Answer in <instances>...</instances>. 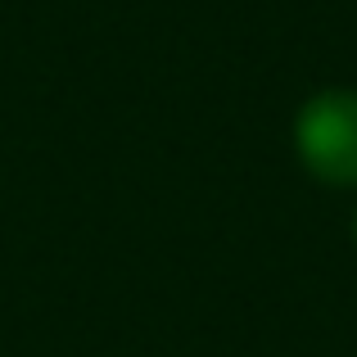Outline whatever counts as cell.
<instances>
[{"label": "cell", "mask_w": 357, "mask_h": 357, "mask_svg": "<svg viewBox=\"0 0 357 357\" xmlns=\"http://www.w3.org/2000/svg\"><path fill=\"white\" fill-rule=\"evenodd\" d=\"M294 149L326 185H357V91H321L294 118Z\"/></svg>", "instance_id": "6da1fadb"}, {"label": "cell", "mask_w": 357, "mask_h": 357, "mask_svg": "<svg viewBox=\"0 0 357 357\" xmlns=\"http://www.w3.org/2000/svg\"><path fill=\"white\" fill-rule=\"evenodd\" d=\"M353 236H357V213H353Z\"/></svg>", "instance_id": "7a4b0ae2"}]
</instances>
